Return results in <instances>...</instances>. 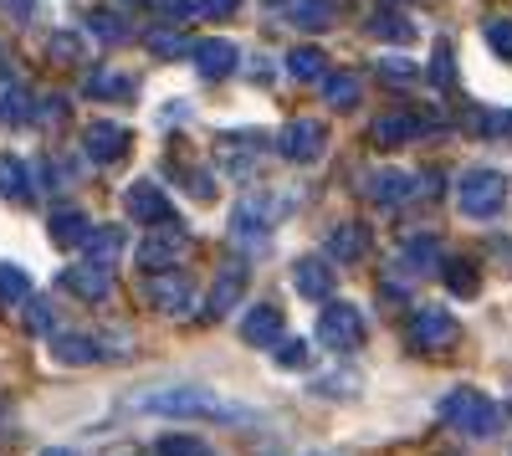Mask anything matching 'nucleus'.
I'll return each mask as SVG.
<instances>
[{
	"instance_id": "1",
	"label": "nucleus",
	"mask_w": 512,
	"mask_h": 456,
	"mask_svg": "<svg viewBox=\"0 0 512 456\" xmlns=\"http://www.w3.org/2000/svg\"><path fill=\"white\" fill-rule=\"evenodd\" d=\"M134 405L154 410V416H180V421H241V426L256 421V410L231 405V400L210 395V390H154V395H139Z\"/></svg>"
},
{
	"instance_id": "2",
	"label": "nucleus",
	"mask_w": 512,
	"mask_h": 456,
	"mask_svg": "<svg viewBox=\"0 0 512 456\" xmlns=\"http://www.w3.org/2000/svg\"><path fill=\"white\" fill-rule=\"evenodd\" d=\"M436 416H441L446 426H456L461 436H477V441H487V436L502 431V410H497V400L482 395V390H451V395L436 405Z\"/></svg>"
},
{
	"instance_id": "3",
	"label": "nucleus",
	"mask_w": 512,
	"mask_h": 456,
	"mask_svg": "<svg viewBox=\"0 0 512 456\" xmlns=\"http://www.w3.org/2000/svg\"><path fill=\"white\" fill-rule=\"evenodd\" d=\"M456 200H461V211H466V216L492 221L502 205H507V180H502L497 170H466L461 185H456Z\"/></svg>"
},
{
	"instance_id": "4",
	"label": "nucleus",
	"mask_w": 512,
	"mask_h": 456,
	"mask_svg": "<svg viewBox=\"0 0 512 456\" xmlns=\"http://www.w3.org/2000/svg\"><path fill=\"white\" fill-rule=\"evenodd\" d=\"M313 339H318L323 349H333V354L359 349V344H364V318H359V308H354V303H328V308L318 313Z\"/></svg>"
},
{
	"instance_id": "5",
	"label": "nucleus",
	"mask_w": 512,
	"mask_h": 456,
	"mask_svg": "<svg viewBox=\"0 0 512 456\" xmlns=\"http://www.w3.org/2000/svg\"><path fill=\"white\" fill-rule=\"evenodd\" d=\"M185 252H190V231L175 221V226H159V231H149L144 241H139V267L149 272V277H159V272H175L180 262H185Z\"/></svg>"
},
{
	"instance_id": "6",
	"label": "nucleus",
	"mask_w": 512,
	"mask_h": 456,
	"mask_svg": "<svg viewBox=\"0 0 512 456\" xmlns=\"http://www.w3.org/2000/svg\"><path fill=\"white\" fill-rule=\"evenodd\" d=\"M410 344L425 349V354H446L461 344V323L446 313V308H415L410 318Z\"/></svg>"
},
{
	"instance_id": "7",
	"label": "nucleus",
	"mask_w": 512,
	"mask_h": 456,
	"mask_svg": "<svg viewBox=\"0 0 512 456\" xmlns=\"http://www.w3.org/2000/svg\"><path fill=\"white\" fill-rule=\"evenodd\" d=\"M123 205H128V221H139V226H175L180 216H175V205H169V195L154 185V180H134L128 185V195H123Z\"/></svg>"
},
{
	"instance_id": "8",
	"label": "nucleus",
	"mask_w": 512,
	"mask_h": 456,
	"mask_svg": "<svg viewBox=\"0 0 512 456\" xmlns=\"http://www.w3.org/2000/svg\"><path fill=\"white\" fill-rule=\"evenodd\" d=\"M277 211L282 205L267 195V190H256V195H246L236 211H231V236L236 241H246V246H262V231L277 221Z\"/></svg>"
},
{
	"instance_id": "9",
	"label": "nucleus",
	"mask_w": 512,
	"mask_h": 456,
	"mask_svg": "<svg viewBox=\"0 0 512 456\" xmlns=\"http://www.w3.org/2000/svg\"><path fill=\"white\" fill-rule=\"evenodd\" d=\"M323 139H328L323 123H313V118H292L287 129L277 134V154L292 159V164H313V159L323 154Z\"/></svg>"
},
{
	"instance_id": "10",
	"label": "nucleus",
	"mask_w": 512,
	"mask_h": 456,
	"mask_svg": "<svg viewBox=\"0 0 512 456\" xmlns=\"http://www.w3.org/2000/svg\"><path fill=\"white\" fill-rule=\"evenodd\" d=\"M82 154L93 164H118L128 154V129L123 123H108V118L88 123V129H82Z\"/></svg>"
},
{
	"instance_id": "11",
	"label": "nucleus",
	"mask_w": 512,
	"mask_h": 456,
	"mask_svg": "<svg viewBox=\"0 0 512 456\" xmlns=\"http://www.w3.org/2000/svg\"><path fill=\"white\" fill-rule=\"evenodd\" d=\"M144 298L164 313H185L195 303V287L185 272H159V277H144Z\"/></svg>"
},
{
	"instance_id": "12",
	"label": "nucleus",
	"mask_w": 512,
	"mask_h": 456,
	"mask_svg": "<svg viewBox=\"0 0 512 456\" xmlns=\"http://www.w3.org/2000/svg\"><path fill=\"white\" fill-rule=\"evenodd\" d=\"M190 62L205 82H221V77L236 72V47L221 36H205V41H190Z\"/></svg>"
},
{
	"instance_id": "13",
	"label": "nucleus",
	"mask_w": 512,
	"mask_h": 456,
	"mask_svg": "<svg viewBox=\"0 0 512 456\" xmlns=\"http://www.w3.org/2000/svg\"><path fill=\"white\" fill-rule=\"evenodd\" d=\"M246 277H251V272H246L241 262H231L216 282H210V293H205V313H210V318L231 313V308L241 303V293H246Z\"/></svg>"
},
{
	"instance_id": "14",
	"label": "nucleus",
	"mask_w": 512,
	"mask_h": 456,
	"mask_svg": "<svg viewBox=\"0 0 512 456\" xmlns=\"http://www.w3.org/2000/svg\"><path fill=\"white\" fill-rule=\"evenodd\" d=\"M72 298H82V303H98V298H108V287H113V277L103 272V267H93V262H82V267H62V277H57Z\"/></svg>"
},
{
	"instance_id": "15",
	"label": "nucleus",
	"mask_w": 512,
	"mask_h": 456,
	"mask_svg": "<svg viewBox=\"0 0 512 456\" xmlns=\"http://www.w3.org/2000/svg\"><path fill=\"white\" fill-rule=\"evenodd\" d=\"M241 339L256 344V349H272V344L282 339V308H277V303L251 308V313L241 318Z\"/></svg>"
},
{
	"instance_id": "16",
	"label": "nucleus",
	"mask_w": 512,
	"mask_h": 456,
	"mask_svg": "<svg viewBox=\"0 0 512 456\" xmlns=\"http://www.w3.org/2000/svg\"><path fill=\"white\" fill-rule=\"evenodd\" d=\"M369 246H374V236H369L364 221H344V226H333V231H328V252H333L338 262H359V257H369Z\"/></svg>"
},
{
	"instance_id": "17",
	"label": "nucleus",
	"mask_w": 512,
	"mask_h": 456,
	"mask_svg": "<svg viewBox=\"0 0 512 456\" xmlns=\"http://www.w3.org/2000/svg\"><path fill=\"white\" fill-rule=\"evenodd\" d=\"M410 195H415V175H405V170H379V175L369 180V200H374V205H384V211L405 205Z\"/></svg>"
},
{
	"instance_id": "18",
	"label": "nucleus",
	"mask_w": 512,
	"mask_h": 456,
	"mask_svg": "<svg viewBox=\"0 0 512 456\" xmlns=\"http://www.w3.org/2000/svg\"><path fill=\"white\" fill-rule=\"evenodd\" d=\"M216 154H221V170H226L231 180H246V175H251V164H256V154H262V144H256L251 134H236V139L226 134Z\"/></svg>"
},
{
	"instance_id": "19",
	"label": "nucleus",
	"mask_w": 512,
	"mask_h": 456,
	"mask_svg": "<svg viewBox=\"0 0 512 456\" xmlns=\"http://www.w3.org/2000/svg\"><path fill=\"white\" fill-rule=\"evenodd\" d=\"M123 246H128V236H123V226H93V236H88V246H82V252H88V262L93 267H113L118 257H123Z\"/></svg>"
},
{
	"instance_id": "20",
	"label": "nucleus",
	"mask_w": 512,
	"mask_h": 456,
	"mask_svg": "<svg viewBox=\"0 0 512 456\" xmlns=\"http://www.w3.org/2000/svg\"><path fill=\"white\" fill-rule=\"evenodd\" d=\"M374 144H405V139H420L425 134V118H415V113H384V118H374Z\"/></svg>"
},
{
	"instance_id": "21",
	"label": "nucleus",
	"mask_w": 512,
	"mask_h": 456,
	"mask_svg": "<svg viewBox=\"0 0 512 456\" xmlns=\"http://www.w3.org/2000/svg\"><path fill=\"white\" fill-rule=\"evenodd\" d=\"M333 16H338L333 0H292V6H287V21L303 26V31H328Z\"/></svg>"
},
{
	"instance_id": "22",
	"label": "nucleus",
	"mask_w": 512,
	"mask_h": 456,
	"mask_svg": "<svg viewBox=\"0 0 512 456\" xmlns=\"http://www.w3.org/2000/svg\"><path fill=\"white\" fill-rule=\"evenodd\" d=\"M52 241L57 246H88V236H93V226H88V216L82 211H52Z\"/></svg>"
},
{
	"instance_id": "23",
	"label": "nucleus",
	"mask_w": 512,
	"mask_h": 456,
	"mask_svg": "<svg viewBox=\"0 0 512 456\" xmlns=\"http://www.w3.org/2000/svg\"><path fill=\"white\" fill-rule=\"evenodd\" d=\"M292 282H297V293H303V298H333V272L323 262H313V257L297 262Z\"/></svg>"
},
{
	"instance_id": "24",
	"label": "nucleus",
	"mask_w": 512,
	"mask_h": 456,
	"mask_svg": "<svg viewBox=\"0 0 512 456\" xmlns=\"http://www.w3.org/2000/svg\"><path fill=\"white\" fill-rule=\"evenodd\" d=\"M287 72L297 77V82H328L333 72H328V57L318 52V47H297L292 57H287Z\"/></svg>"
},
{
	"instance_id": "25",
	"label": "nucleus",
	"mask_w": 512,
	"mask_h": 456,
	"mask_svg": "<svg viewBox=\"0 0 512 456\" xmlns=\"http://www.w3.org/2000/svg\"><path fill=\"white\" fill-rule=\"evenodd\" d=\"M16 303H31V277L16 262H0V308H16Z\"/></svg>"
},
{
	"instance_id": "26",
	"label": "nucleus",
	"mask_w": 512,
	"mask_h": 456,
	"mask_svg": "<svg viewBox=\"0 0 512 456\" xmlns=\"http://www.w3.org/2000/svg\"><path fill=\"white\" fill-rule=\"evenodd\" d=\"M0 195L6 200H31V175L16 154H0Z\"/></svg>"
},
{
	"instance_id": "27",
	"label": "nucleus",
	"mask_w": 512,
	"mask_h": 456,
	"mask_svg": "<svg viewBox=\"0 0 512 456\" xmlns=\"http://www.w3.org/2000/svg\"><path fill=\"white\" fill-rule=\"evenodd\" d=\"M62 364H98V344L93 339H82V334H57V349H52Z\"/></svg>"
},
{
	"instance_id": "28",
	"label": "nucleus",
	"mask_w": 512,
	"mask_h": 456,
	"mask_svg": "<svg viewBox=\"0 0 512 456\" xmlns=\"http://www.w3.org/2000/svg\"><path fill=\"white\" fill-rule=\"evenodd\" d=\"M88 31H93L98 41H113V47H118V41H128V36H134V26H128L118 11H108V6L88 16Z\"/></svg>"
},
{
	"instance_id": "29",
	"label": "nucleus",
	"mask_w": 512,
	"mask_h": 456,
	"mask_svg": "<svg viewBox=\"0 0 512 456\" xmlns=\"http://www.w3.org/2000/svg\"><path fill=\"white\" fill-rule=\"evenodd\" d=\"M31 118H36V103H31L26 88H11L6 98H0V123H6V129H21V123H31Z\"/></svg>"
},
{
	"instance_id": "30",
	"label": "nucleus",
	"mask_w": 512,
	"mask_h": 456,
	"mask_svg": "<svg viewBox=\"0 0 512 456\" xmlns=\"http://www.w3.org/2000/svg\"><path fill=\"white\" fill-rule=\"evenodd\" d=\"M441 277H446V287H451L456 298H477V267H472V262L451 257V262L441 267Z\"/></svg>"
},
{
	"instance_id": "31",
	"label": "nucleus",
	"mask_w": 512,
	"mask_h": 456,
	"mask_svg": "<svg viewBox=\"0 0 512 456\" xmlns=\"http://www.w3.org/2000/svg\"><path fill=\"white\" fill-rule=\"evenodd\" d=\"M323 98H328L333 108H354V103H359V77H354V72H333V77L323 82Z\"/></svg>"
},
{
	"instance_id": "32",
	"label": "nucleus",
	"mask_w": 512,
	"mask_h": 456,
	"mask_svg": "<svg viewBox=\"0 0 512 456\" xmlns=\"http://www.w3.org/2000/svg\"><path fill=\"white\" fill-rule=\"evenodd\" d=\"M88 93L93 98H134V77H123V72H93L88 77Z\"/></svg>"
},
{
	"instance_id": "33",
	"label": "nucleus",
	"mask_w": 512,
	"mask_h": 456,
	"mask_svg": "<svg viewBox=\"0 0 512 456\" xmlns=\"http://www.w3.org/2000/svg\"><path fill=\"white\" fill-rule=\"evenodd\" d=\"M400 267H405L410 277L431 272V267H436V241H410L405 252H400Z\"/></svg>"
},
{
	"instance_id": "34",
	"label": "nucleus",
	"mask_w": 512,
	"mask_h": 456,
	"mask_svg": "<svg viewBox=\"0 0 512 456\" xmlns=\"http://www.w3.org/2000/svg\"><path fill=\"white\" fill-rule=\"evenodd\" d=\"M369 31H374V36H384V41H400V47H405V41H415V26H410L405 16H374V21H369Z\"/></svg>"
},
{
	"instance_id": "35",
	"label": "nucleus",
	"mask_w": 512,
	"mask_h": 456,
	"mask_svg": "<svg viewBox=\"0 0 512 456\" xmlns=\"http://www.w3.org/2000/svg\"><path fill=\"white\" fill-rule=\"evenodd\" d=\"M272 359H277V364H282V369H303V364H308V359H313V349H308V344H303V339H282V344H277V349H272Z\"/></svg>"
},
{
	"instance_id": "36",
	"label": "nucleus",
	"mask_w": 512,
	"mask_h": 456,
	"mask_svg": "<svg viewBox=\"0 0 512 456\" xmlns=\"http://www.w3.org/2000/svg\"><path fill=\"white\" fill-rule=\"evenodd\" d=\"M487 47H492L497 57H507V62H512V16L487 21Z\"/></svg>"
},
{
	"instance_id": "37",
	"label": "nucleus",
	"mask_w": 512,
	"mask_h": 456,
	"mask_svg": "<svg viewBox=\"0 0 512 456\" xmlns=\"http://www.w3.org/2000/svg\"><path fill=\"white\" fill-rule=\"evenodd\" d=\"M159 456H210V446L195 441V436H164L159 441Z\"/></svg>"
},
{
	"instance_id": "38",
	"label": "nucleus",
	"mask_w": 512,
	"mask_h": 456,
	"mask_svg": "<svg viewBox=\"0 0 512 456\" xmlns=\"http://www.w3.org/2000/svg\"><path fill=\"white\" fill-rule=\"evenodd\" d=\"M149 52L154 57H180V52L190 57V41H180L175 31H149Z\"/></svg>"
},
{
	"instance_id": "39",
	"label": "nucleus",
	"mask_w": 512,
	"mask_h": 456,
	"mask_svg": "<svg viewBox=\"0 0 512 456\" xmlns=\"http://www.w3.org/2000/svg\"><path fill=\"white\" fill-rule=\"evenodd\" d=\"M47 52H52L57 62H82V36H72V31H57V36L47 41Z\"/></svg>"
},
{
	"instance_id": "40",
	"label": "nucleus",
	"mask_w": 512,
	"mask_h": 456,
	"mask_svg": "<svg viewBox=\"0 0 512 456\" xmlns=\"http://www.w3.org/2000/svg\"><path fill=\"white\" fill-rule=\"evenodd\" d=\"M26 328H31V334H52V303L31 298L26 303Z\"/></svg>"
},
{
	"instance_id": "41",
	"label": "nucleus",
	"mask_w": 512,
	"mask_h": 456,
	"mask_svg": "<svg viewBox=\"0 0 512 456\" xmlns=\"http://www.w3.org/2000/svg\"><path fill=\"white\" fill-rule=\"evenodd\" d=\"M379 77H384V82H415V67H410L405 57H384V62H379Z\"/></svg>"
},
{
	"instance_id": "42",
	"label": "nucleus",
	"mask_w": 512,
	"mask_h": 456,
	"mask_svg": "<svg viewBox=\"0 0 512 456\" xmlns=\"http://www.w3.org/2000/svg\"><path fill=\"white\" fill-rule=\"evenodd\" d=\"M318 390H323V395H354L359 380H354V375H328V380H318Z\"/></svg>"
},
{
	"instance_id": "43",
	"label": "nucleus",
	"mask_w": 512,
	"mask_h": 456,
	"mask_svg": "<svg viewBox=\"0 0 512 456\" xmlns=\"http://www.w3.org/2000/svg\"><path fill=\"white\" fill-rule=\"evenodd\" d=\"M431 77L441 82V88H451V82H456V67H451V52H446V47L436 52V67H431Z\"/></svg>"
},
{
	"instance_id": "44",
	"label": "nucleus",
	"mask_w": 512,
	"mask_h": 456,
	"mask_svg": "<svg viewBox=\"0 0 512 456\" xmlns=\"http://www.w3.org/2000/svg\"><path fill=\"white\" fill-rule=\"evenodd\" d=\"M195 6H200L205 16H231V11L241 6V0H195Z\"/></svg>"
},
{
	"instance_id": "45",
	"label": "nucleus",
	"mask_w": 512,
	"mask_h": 456,
	"mask_svg": "<svg viewBox=\"0 0 512 456\" xmlns=\"http://www.w3.org/2000/svg\"><path fill=\"white\" fill-rule=\"evenodd\" d=\"M0 6H6V11H11L16 21H26V16L36 11V0H0Z\"/></svg>"
},
{
	"instance_id": "46",
	"label": "nucleus",
	"mask_w": 512,
	"mask_h": 456,
	"mask_svg": "<svg viewBox=\"0 0 512 456\" xmlns=\"http://www.w3.org/2000/svg\"><path fill=\"white\" fill-rule=\"evenodd\" d=\"M41 456H72V451H41Z\"/></svg>"
}]
</instances>
